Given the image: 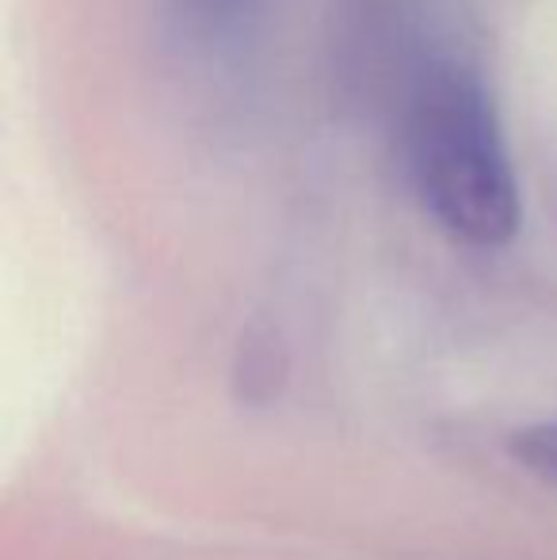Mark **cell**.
<instances>
[{"label":"cell","mask_w":557,"mask_h":560,"mask_svg":"<svg viewBox=\"0 0 557 560\" xmlns=\"http://www.w3.org/2000/svg\"><path fill=\"white\" fill-rule=\"evenodd\" d=\"M405 172L443 233L500 248L520 229V184L485 81L462 61H431L402 115Z\"/></svg>","instance_id":"obj_1"},{"label":"cell","mask_w":557,"mask_h":560,"mask_svg":"<svg viewBox=\"0 0 557 560\" xmlns=\"http://www.w3.org/2000/svg\"><path fill=\"white\" fill-rule=\"evenodd\" d=\"M169 23L199 46H222L260 15L264 0H161Z\"/></svg>","instance_id":"obj_2"},{"label":"cell","mask_w":557,"mask_h":560,"mask_svg":"<svg viewBox=\"0 0 557 560\" xmlns=\"http://www.w3.org/2000/svg\"><path fill=\"white\" fill-rule=\"evenodd\" d=\"M512 457L527 472H535L538 480L557 485V416L531 423V428H523V431H515Z\"/></svg>","instance_id":"obj_3"}]
</instances>
